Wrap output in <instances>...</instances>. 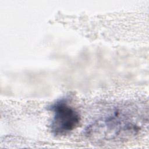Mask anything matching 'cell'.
<instances>
[{
	"instance_id": "6da1fadb",
	"label": "cell",
	"mask_w": 149,
	"mask_h": 149,
	"mask_svg": "<svg viewBox=\"0 0 149 149\" xmlns=\"http://www.w3.org/2000/svg\"><path fill=\"white\" fill-rule=\"evenodd\" d=\"M147 119L145 106L125 104L94 120L86 129L85 134L89 140L98 144L126 141L140 133Z\"/></svg>"
},
{
	"instance_id": "7a4b0ae2",
	"label": "cell",
	"mask_w": 149,
	"mask_h": 149,
	"mask_svg": "<svg viewBox=\"0 0 149 149\" xmlns=\"http://www.w3.org/2000/svg\"><path fill=\"white\" fill-rule=\"evenodd\" d=\"M52 113L50 129L55 136H63L68 134L78 127L80 116L78 112L69 102L66 97H62L49 107Z\"/></svg>"
}]
</instances>
